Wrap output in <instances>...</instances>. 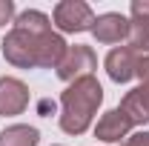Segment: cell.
Instances as JSON below:
<instances>
[{"instance_id": "obj_1", "label": "cell", "mask_w": 149, "mask_h": 146, "mask_svg": "<svg viewBox=\"0 0 149 146\" xmlns=\"http://www.w3.org/2000/svg\"><path fill=\"white\" fill-rule=\"evenodd\" d=\"M103 100V86L97 77H83L69 83V89L60 95V129L66 135H83L92 126V117Z\"/></svg>"}, {"instance_id": "obj_2", "label": "cell", "mask_w": 149, "mask_h": 146, "mask_svg": "<svg viewBox=\"0 0 149 146\" xmlns=\"http://www.w3.org/2000/svg\"><path fill=\"white\" fill-rule=\"evenodd\" d=\"M3 57L17 69H37V35L23 29H12L3 37Z\"/></svg>"}, {"instance_id": "obj_3", "label": "cell", "mask_w": 149, "mask_h": 146, "mask_svg": "<svg viewBox=\"0 0 149 146\" xmlns=\"http://www.w3.org/2000/svg\"><path fill=\"white\" fill-rule=\"evenodd\" d=\"M52 20H55V26L60 32L77 35V32H92L95 12L89 9V3H83V0H63V3L55 6Z\"/></svg>"}, {"instance_id": "obj_4", "label": "cell", "mask_w": 149, "mask_h": 146, "mask_svg": "<svg viewBox=\"0 0 149 146\" xmlns=\"http://www.w3.org/2000/svg\"><path fill=\"white\" fill-rule=\"evenodd\" d=\"M97 69V55L92 52V46H83V43H74L66 49L63 60L57 63V77L74 83V80H83V77H92V72Z\"/></svg>"}, {"instance_id": "obj_5", "label": "cell", "mask_w": 149, "mask_h": 146, "mask_svg": "<svg viewBox=\"0 0 149 146\" xmlns=\"http://www.w3.org/2000/svg\"><path fill=\"white\" fill-rule=\"evenodd\" d=\"M132 32V20L123 17L120 12H106V15H97L95 17V26H92V35L97 43H120V40H126Z\"/></svg>"}, {"instance_id": "obj_6", "label": "cell", "mask_w": 149, "mask_h": 146, "mask_svg": "<svg viewBox=\"0 0 149 146\" xmlns=\"http://www.w3.org/2000/svg\"><path fill=\"white\" fill-rule=\"evenodd\" d=\"M32 95L29 86L17 80V77H0V115L3 117H12V115H23L29 106Z\"/></svg>"}, {"instance_id": "obj_7", "label": "cell", "mask_w": 149, "mask_h": 146, "mask_svg": "<svg viewBox=\"0 0 149 146\" xmlns=\"http://www.w3.org/2000/svg\"><path fill=\"white\" fill-rule=\"evenodd\" d=\"M132 132V120L126 117V112L120 109H109L95 126V138L103 140V143H123Z\"/></svg>"}, {"instance_id": "obj_8", "label": "cell", "mask_w": 149, "mask_h": 146, "mask_svg": "<svg viewBox=\"0 0 149 146\" xmlns=\"http://www.w3.org/2000/svg\"><path fill=\"white\" fill-rule=\"evenodd\" d=\"M103 66H106V74H109L115 83H126L138 72V52L132 46H118V49H112L109 55H106Z\"/></svg>"}, {"instance_id": "obj_9", "label": "cell", "mask_w": 149, "mask_h": 146, "mask_svg": "<svg viewBox=\"0 0 149 146\" xmlns=\"http://www.w3.org/2000/svg\"><path fill=\"white\" fill-rule=\"evenodd\" d=\"M66 40L57 32L37 35V69H57V63L66 55Z\"/></svg>"}, {"instance_id": "obj_10", "label": "cell", "mask_w": 149, "mask_h": 146, "mask_svg": "<svg viewBox=\"0 0 149 146\" xmlns=\"http://www.w3.org/2000/svg\"><path fill=\"white\" fill-rule=\"evenodd\" d=\"M120 109L126 112V117L135 123H149V80H143L141 86H135L132 92H126Z\"/></svg>"}, {"instance_id": "obj_11", "label": "cell", "mask_w": 149, "mask_h": 146, "mask_svg": "<svg viewBox=\"0 0 149 146\" xmlns=\"http://www.w3.org/2000/svg\"><path fill=\"white\" fill-rule=\"evenodd\" d=\"M37 143H40V132L26 123H15L0 132V146H37Z\"/></svg>"}, {"instance_id": "obj_12", "label": "cell", "mask_w": 149, "mask_h": 146, "mask_svg": "<svg viewBox=\"0 0 149 146\" xmlns=\"http://www.w3.org/2000/svg\"><path fill=\"white\" fill-rule=\"evenodd\" d=\"M15 29H23L29 35H46V32H52V23H49V17L43 12L29 9V12H20L15 17Z\"/></svg>"}, {"instance_id": "obj_13", "label": "cell", "mask_w": 149, "mask_h": 146, "mask_svg": "<svg viewBox=\"0 0 149 146\" xmlns=\"http://www.w3.org/2000/svg\"><path fill=\"white\" fill-rule=\"evenodd\" d=\"M129 43H132V49H135V52L149 55V17H132Z\"/></svg>"}, {"instance_id": "obj_14", "label": "cell", "mask_w": 149, "mask_h": 146, "mask_svg": "<svg viewBox=\"0 0 149 146\" xmlns=\"http://www.w3.org/2000/svg\"><path fill=\"white\" fill-rule=\"evenodd\" d=\"M12 20H15V3L12 0H0V29L6 23H12Z\"/></svg>"}, {"instance_id": "obj_15", "label": "cell", "mask_w": 149, "mask_h": 146, "mask_svg": "<svg viewBox=\"0 0 149 146\" xmlns=\"http://www.w3.org/2000/svg\"><path fill=\"white\" fill-rule=\"evenodd\" d=\"M118 146H149V132H135V135H129L123 143Z\"/></svg>"}, {"instance_id": "obj_16", "label": "cell", "mask_w": 149, "mask_h": 146, "mask_svg": "<svg viewBox=\"0 0 149 146\" xmlns=\"http://www.w3.org/2000/svg\"><path fill=\"white\" fill-rule=\"evenodd\" d=\"M132 17H149V0H135L132 3Z\"/></svg>"}, {"instance_id": "obj_17", "label": "cell", "mask_w": 149, "mask_h": 146, "mask_svg": "<svg viewBox=\"0 0 149 146\" xmlns=\"http://www.w3.org/2000/svg\"><path fill=\"white\" fill-rule=\"evenodd\" d=\"M135 77L149 80V55H141V57H138V72H135Z\"/></svg>"}]
</instances>
